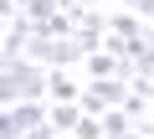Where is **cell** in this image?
Segmentation results:
<instances>
[{
	"label": "cell",
	"mask_w": 154,
	"mask_h": 139,
	"mask_svg": "<svg viewBox=\"0 0 154 139\" xmlns=\"http://www.w3.org/2000/svg\"><path fill=\"white\" fill-rule=\"evenodd\" d=\"M41 124H51V113H46L41 103H11L5 113H0V139H26V134L41 129Z\"/></svg>",
	"instance_id": "7a4b0ae2"
},
{
	"label": "cell",
	"mask_w": 154,
	"mask_h": 139,
	"mask_svg": "<svg viewBox=\"0 0 154 139\" xmlns=\"http://www.w3.org/2000/svg\"><path fill=\"white\" fill-rule=\"evenodd\" d=\"M72 139H103V118H93V113H88L82 124H77V134H72Z\"/></svg>",
	"instance_id": "52a82bcc"
},
{
	"label": "cell",
	"mask_w": 154,
	"mask_h": 139,
	"mask_svg": "<svg viewBox=\"0 0 154 139\" xmlns=\"http://www.w3.org/2000/svg\"><path fill=\"white\" fill-rule=\"evenodd\" d=\"M82 118H88V113L77 108V103H57V108H51V129H57V134H77Z\"/></svg>",
	"instance_id": "277c9868"
},
{
	"label": "cell",
	"mask_w": 154,
	"mask_h": 139,
	"mask_svg": "<svg viewBox=\"0 0 154 139\" xmlns=\"http://www.w3.org/2000/svg\"><path fill=\"white\" fill-rule=\"evenodd\" d=\"M41 93H51V72L41 62H31V57L5 62V72H0V98H5V108L11 103H36Z\"/></svg>",
	"instance_id": "6da1fadb"
},
{
	"label": "cell",
	"mask_w": 154,
	"mask_h": 139,
	"mask_svg": "<svg viewBox=\"0 0 154 139\" xmlns=\"http://www.w3.org/2000/svg\"><path fill=\"white\" fill-rule=\"evenodd\" d=\"M123 5H128V11H139V16H149V21H154V0H123Z\"/></svg>",
	"instance_id": "ba28073f"
},
{
	"label": "cell",
	"mask_w": 154,
	"mask_h": 139,
	"mask_svg": "<svg viewBox=\"0 0 154 139\" xmlns=\"http://www.w3.org/2000/svg\"><path fill=\"white\" fill-rule=\"evenodd\" d=\"M128 134H134V118H128L123 108L103 113V139H128Z\"/></svg>",
	"instance_id": "5b68a950"
},
{
	"label": "cell",
	"mask_w": 154,
	"mask_h": 139,
	"mask_svg": "<svg viewBox=\"0 0 154 139\" xmlns=\"http://www.w3.org/2000/svg\"><path fill=\"white\" fill-rule=\"evenodd\" d=\"M108 36H118V41H144L149 31L134 21V11H118V16H108Z\"/></svg>",
	"instance_id": "3957f363"
},
{
	"label": "cell",
	"mask_w": 154,
	"mask_h": 139,
	"mask_svg": "<svg viewBox=\"0 0 154 139\" xmlns=\"http://www.w3.org/2000/svg\"><path fill=\"white\" fill-rule=\"evenodd\" d=\"M51 98H57V103H77V98H82V88L67 83L62 72H51Z\"/></svg>",
	"instance_id": "8992f818"
}]
</instances>
